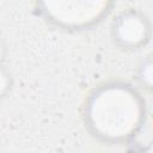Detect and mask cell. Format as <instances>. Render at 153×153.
Instances as JSON below:
<instances>
[{"instance_id":"obj_6","label":"cell","mask_w":153,"mask_h":153,"mask_svg":"<svg viewBox=\"0 0 153 153\" xmlns=\"http://www.w3.org/2000/svg\"><path fill=\"white\" fill-rule=\"evenodd\" d=\"M8 54V48H7V43L6 41L0 36V66H2L6 61Z\"/></svg>"},{"instance_id":"obj_5","label":"cell","mask_w":153,"mask_h":153,"mask_svg":"<svg viewBox=\"0 0 153 153\" xmlns=\"http://www.w3.org/2000/svg\"><path fill=\"white\" fill-rule=\"evenodd\" d=\"M14 85L12 73L2 65L0 66V100L8 97Z\"/></svg>"},{"instance_id":"obj_1","label":"cell","mask_w":153,"mask_h":153,"mask_svg":"<svg viewBox=\"0 0 153 153\" xmlns=\"http://www.w3.org/2000/svg\"><path fill=\"white\" fill-rule=\"evenodd\" d=\"M142 99L130 86L104 84L93 90L85 104V126L92 135L105 142H121L130 137L142 120Z\"/></svg>"},{"instance_id":"obj_4","label":"cell","mask_w":153,"mask_h":153,"mask_svg":"<svg viewBox=\"0 0 153 153\" xmlns=\"http://www.w3.org/2000/svg\"><path fill=\"white\" fill-rule=\"evenodd\" d=\"M136 85L145 92L151 93L153 87V62L151 56H146L140 61L134 75Z\"/></svg>"},{"instance_id":"obj_2","label":"cell","mask_w":153,"mask_h":153,"mask_svg":"<svg viewBox=\"0 0 153 153\" xmlns=\"http://www.w3.org/2000/svg\"><path fill=\"white\" fill-rule=\"evenodd\" d=\"M111 1H44L39 12L47 22L63 30H85L97 25L111 11Z\"/></svg>"},{"instance_id":"obj_3","label":"cell","mask_w":153,"mask_h":153,"mask_svg":"<svg viewBox=\"0 0 153 153\" xmlns=\"http://www.w3.org/2000/svg\"><path fill=\"white\" fill-rule=\"evenodd\" d=\"M110 37L112 43L122 50H140L151 41V20L140 10H123L118 12L111 22Z\"/></svg>"}]
</instances>
